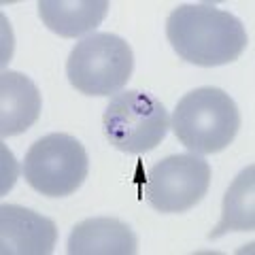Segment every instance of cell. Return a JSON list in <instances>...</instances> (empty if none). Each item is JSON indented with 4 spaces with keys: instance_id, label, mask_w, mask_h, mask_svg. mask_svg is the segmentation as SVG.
I'll use <instances>...</instances> for the list:
<instances>
[{
    "instance_id": "cell-1",
    "label": "cell",
    "mask_w": 255,
    "mask_h": 255,
    "mask_svg": "<svg viewBox=\"0 0 255 255\" xmlns=\"http://www.w3.org/2000/svg\"><path fill=\"white\" fill-rule=\"evenodd\" d=\"M166 38L181 60L206 68L236 62L249 45L243 21L209 2L174 6L166 19Z\"/></svg>"
},
{
    "instance_id": "cell-2",
    "label": "cell",
    "mask_w": 255,
    "mask_h": 255,
    "mask_svg": "<svg viewBox=\"0 0 255 255\" xmlns=\"http://www.w3.org/2000/svg\"><path fill=\"white\" fill-rule=\"evenodd\" d=\"M170 128L191 153L213 155L236 138L241 111L228 92L219 87H198L177 102Z\"/></svg>"
},
{
    "instance_id": "cell-3",
    "label": "cell",
    "mask_w": 255,
    "mask_h": 255,
    "mask_svg": "<svg viewBox=\"0 0 255 255\" xmlns=\"http://www.w3.org/2000/svg\"><path fill=\"white\" fill-rule=\"evenodd\" d=\"M134 53L126 38L96 32L79 41L66 60V77L85 96H115L130 81Z\"/></svg>"
},
{
    "instance_id": "cell-4",
    "label": "cell",
    "mask_w": 255,
    "mask_h": 255,
    "mask_svg": "<svg viewBox=\"0 0 255 255\" xmlns=\"http://www.w3.org/2000/svg\"><path fill=\"white\" fill-rule=\"evenodd\" d=\"M102 128L109 145L122 153L153 151L168 134L170 117L155 96L140 90L115 94L102 115Z\"/></svg>"
},
{
    "instance_id": "cell-5",
    "label": "cell",
    "mask_w": 255,
    "mask_h": 255,
    "mask_svg": "<svg viewBox=\"0 0 255 255\" xmlns=\"http://www.w3.org/2000/svg\"><path fill=\"white\" fill-rule=\"evenodd\" d=\"M23 179L47 198L70 196L83 185L90 172L87 151L70 134L53 132L32 142L23 157Z\"/></svg>"
},
{
    "instance_id": "cell-6",
    "label": "cell",
    "mask_w": 255,
    "mask_h": 255,
    "mask_svg": "<svg viewBox=\"0 0 255 255\" xmlns=\"http://www.w3.org/2000/svg\"><path fill=\"white\" fill-rule=\"evenodd\" d=\"M211 187V166L196 153L168 155L147 174L145 198L157 213H185Z\"/></svg>"
},
{
    "instance_id": "cell-7",
    "label": "cell",
    "mask_w": 255,
    "mask_h": 255,
    "mask_svg": "<svg viewBox=\"0 0 255 255\" xmlns=\"http://www.w3.org/2000/svg\"><path fill=\"white\" fill-rule=\"evenodd\" d=\"M58 243L55 221L19 204L0 206V253L51 255Z\"/></svg>"
},
{
    "instance_id": "cell-8",
    "label": "cell",
    "mask_w": 255,
    "mask_h": 255,
    "mask_svg": "<svg viewBox=\"0 0 255 255\" xmlns=\"http://www.w3.org/2000/svg\"><path fill=\"white\" fill-rule=\"evenodd\" d=\"M68 255H134L138 238L115 217H92L77 223L66 243Z\"/></svg>"
},
{
    "instance_id": "cell-9",
    "label": "cell",
    "mask_w": 255,
    "mask_h": 255,
    "mask_svg": "<svg viewBox=\"0 0 255 255\" xmlns=\"http://www.w3.org/2000/svg\"><path fill=\"white\" fill-rule=\"evenodd\" d=\"M41 92L30 77L4 70L0 75V136L23 134L41 115Z\"/></svg>"
},
{
    "instance_id": "cell-10",
    "label": "cell",
    "mask_w": 255,
    "mask_h": 255,
    "mask_svg": "<svg viewBox=\"0 0 255 255\" xmlns=\"http://www.w3.org/2000/svg\"><path fill=\"white\" fill-rule=\"evenodd\" d=\"M109 13L107 0H41L38 15L47 28L64 38L94 32Z\"/></svg>"
},
{
    "instance_id": "cell-11",
    "label": "cell",
    "mask_w": 255,
    "mask_h": 255,
    "mask_svg": "<svg viewBox=\"0 0 255 255\" xmlns=\"http://www.w3.org/2000/svg\"><path fill=\"white\" fill-rule=\"evenodd\" d=\"M255 228V166L247 168L228 187L221 206V219L209 234L211 241L228 232H251Z\"/></svg>"
}]
</instances>
